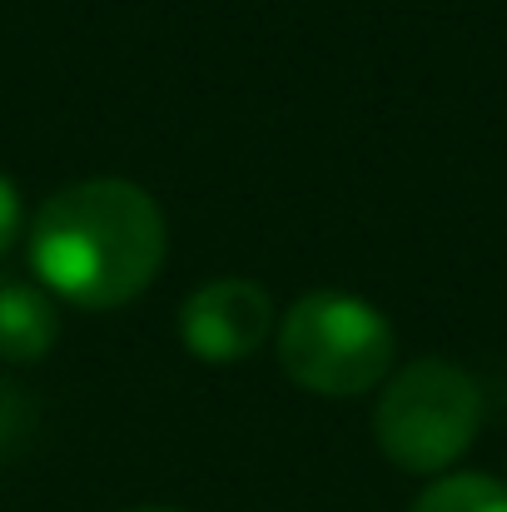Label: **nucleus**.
<instances>
[{
  "label": "nucleus",
  "mask_w": 507,
  "mask_h": 512,
  "mask_svg": "<svg viewBox=\"0 0 507 512\" xmlns=\"http://www.w3.org/2000/svg\"><path fill=\"white\" fill-rule=\"evenodd\" d=\"M15 234H20V189L0 174V254L15 244Z\"/></svg>",
  "instance_id": "nucleus-8"
},
{
  "label": "nucleus",
  "mask_w": 507,
  "mask_h": 512,
  "mask_svg": "<svg viewBox=\"0 0 507 512\" xmlns=\"http://www.w3.org/2000/svg\"><path fill=\"white\" fill-rule=\"evenodd\" d=\"M60 339L55 299L40 284H25L15 274H0V358L35 363Z\"/></svg>",
  "instance_id": "nucleus-5"
},
{
  "label": "nucleus",
  "mask_w": 507,
  "mask_h": 512,
  "mask_svg": "<svg viewBox=\"0 0 507 512\" xmlns=\"http://www.w3.org/2000/svg\"><path fill=\"white\" fill-rule=\"evenodd\" d=\"M483 428L478 383L448 358H418L383 378L373 408V438L383 458L403 473L443 478Z\"/></svg>",
  "instance_id": "nucleus-2"
},
{
  "label": "nucleus",
  "mask_w": 507,
  "mask_h": 512,
  "mask_svg": "<svg viewBox=\"0 0 507 512\" xmlns=\"http://www.w3.org/2000/svg\"><path fill=\"white\" fill-rule=\"evenodd\" d=\"M413 512H507V483L488 473H443L418 493Z\"/></svg>",
  "instance_id": "nucleus-6"
},
{
  "label": "nucleus",
  "mask_w": 507,
  "mask_h": 512,
  "mask_svg": "<svg viewBox=\"0 0 507 512\" xmlns=\"http://www.w3.org/2000/svg\"><path fill=\"white\" fill-rule=\"evenodd\" d=\"M274 329V299L254 279H209L179 309V339L199 363H239Z\"/></svg>",
  "instance_id": "nucleus-4"
},
{
  "label": "nucleus",
  "mask_w": 507,
  "mask_h": 512,
  "mask_svg": "<svg viewBox=\"0 0 507 512\" xmlns=\"http://www.w3.org/2000/svg\"><path fill=\"white\" fill-rule=\"evenodd\" d=\"M30 264L50 299L120 309L165 269V214L150 189L130 179H80L40 204Z\"/></svg>",
  "instance_id": "nucleus-1"
},
{
  "label": "nucleus",
  "mask_w": 507,
  "mask_h": 512,
  "mask_svg": "<svg viewBox=\"0 0 507 512\" xmlns=\"http://www.w3.org/2000/svg\"><path fill=\"white\" fill-rule=\"evenodd\" d=\"M130 512H179V508H130Z\"/></svg>",
  "instance_id": "nucleus-9"
},
{
  "label": "nucleus",
  "mask_w": 507,
  "mask_h": 512,
  "mask_svg": "<svg viewBox=\"0 0 507 512\" xmlns=\"http://www.w3.org/2000/svg\"><path fill=\"white\" fill-rule=\"evenodd\" d=\"M393 324L358 294H304L279 324V368L324 398H358L393 373Z\"/></svg>",
  "instance_id": "nucleus-3"
},
{
  "label": "nucleus",
  "mask_w": 507,
  "mask_h": 512,
  "mask_svg": "<svg viewBox=\"0 0 507 512\" xmlns=\"http://www.w3.org/2000/svg\"><path fill=\"white\" fill-rule=\"evenodd\" d=\"M30 428V398L15 383H0V453H10Z\"/></svg>",
  "instance_id": "nucleus-7"
}]
</instances>
